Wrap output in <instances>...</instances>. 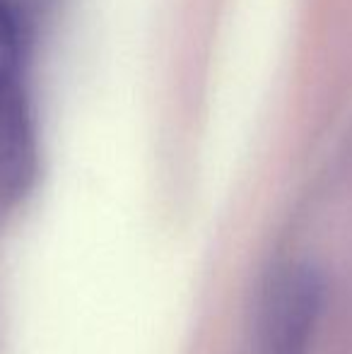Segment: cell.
I'll return each mask as SVG.
<instances>
[{
    "label": "cell",
    "mask_w": 352,
    "mask_h": 354,
    "mask_svg": "<svg viewBox=\"0 0 352 354\" xmlns=\"http://www.w3.org/2000/svg\"><path fill=\"white\" fill-rule=\"evenodd\" d=\"M324 306V282L311 268L290 266L268 282L261 308V354H306Z\"/></svg>",
    "instance_id": "obj_1"
},
{
    "label": "cell",
    "mask_w": 352,
    "mask_h": 354,
    "mask_svg": "<svg viewBox=\"0 0 352 354\" xmlns=\"http://www.w3.org/2000/svg\"><path fill=\"white\" fill-rule=\"evenodd\" d=\"M37 176V131L22 82L0 87V201L15 203Z\"/></svg>",
    "instance_id": "obj_2"
},
{
    "label": "cell",
    "mask_w": 352,
    "mask_h": 354,
    "mask_svg": "<svg viewBox=\"0 0 352 354\" xmlns=\"http://www.w3.org/2000/svg\"><path fill=\"white\" fill-rule=\"evenodd\" d=\"M37 15L19 0H0V87L22 82Z\"/></svg>",
    "instance_id": "obj_3"
}]
</instances>
